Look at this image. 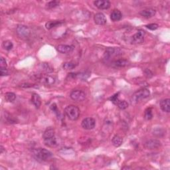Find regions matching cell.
Instances as JSON below:
<instances>
[{
  "mask_svg": "<svg viewBox=\"0 0 170 170\" xmlns=\"http://www.w3.org/2000/svg\"><path fill=\"white\" fill-rule=\"evenodd\" d=\"M64 23L63 21H48L45 24V27L47 29H51L55 27H57Z\"/></svg>",
  "mask_w": 170,
  "mask_h": 170,
  "instance_id": "ffe728a7",
  "label": "cell"
},
{
  "mask_svg": "<svg viewBox=\"0 0 170 170\" xmlns=\"http://www.w3.org/2000/svg\"><path fill=\"white\" fill-rule=\"evenodd\" d=\"M161 142L157 139H150L147 140L144 143V147L146 149L154 150L161 146Z\"/></svg>",
  "mask_w": 170,
  "mask_h": 170,
  "instance_id": "9c48e42d",
  "label": "cell"
},
{
  "mask_svg": "<svg viewBox=\"0 0 170 170\" xmlns=\"http://www.w3.org/2000/svg\"><path fill=\"white\" fill-rule=\"evenodd\" d=\"M146 32L143 30L139 29L132 37V43L134 44H141L144 41Z\"/></svg>",
  "mask_w": 170,
  "mask_h": 170,
  "instance_id": "8992f818",
  "label": "cell"
},
{
  "mask_svg": "<svg viewBox=\"0 0 170 170\" xmlns=\"http://www.w3.org/2000/svg\"><path fill=\"white\" fill-rule=\"evenodd\" d=\"M56 50L59 51V53L62 54H68L71 53L73 51L75 47L73 45H59L56 47Z\"/></svg>",
  "mask_w": 170,
  "mask_h": 170,
  "instance_id": "8fae6325",
  "label": "cell"
},
{
  "mask_svg": "<svg viewBox=\"0 0 170 170\" xmlns=\"http://www.w3.org/2000/svg\"><path fill=\"white\" fill-rule=\"evenodd\" d=\"M71 99L76 102H81L84 101L86 98V94L85 92L81 90H73L70 94Z\"/></svg>",
  "mask_w": 170,
  "mask_h": 170,
  "instance_id": "52a82bcc",
  "label": "cell"
},
{
  "mask_svg": "<svg viewBox=\"0 0 170 170\" xmlns=\"http://www.w3.org/2000/svg\"><path fill=\"white\" fill-rule=\"evenodd\" d=\"M2 47L3 49H6V51H10L13 49V47H14V44H13V43L11 41L7 40L3 42Z\"/></svg>",
  "mask_w": 170,
  "mask_h": 170,
  "instance_id": "4316f807",
  "label": "cell"
},
{
  "mask_svg": "<svg viewBox=\"0 0 170 170\" xmlns=\"http://www.w3.org/2000/svg\"><path fill=\"white\" fill-rule=\"evenodd\" d=\"M54 136H55V130L53 128L49 127V128H47L45 130L44 133H43V138L45 139V138H51V137Z\"/></svg>",
  "mask_w": 170,
  "mask_h": 170,
  "instance_id": "7402d4cb",
  "label": "cell"
},
{
  "mask_svg": "<svg viewBox=\"0 0 170 170\" xmlns=\"http://www.w3.org/2000/svg\"><path fill=\"white\" fill-rule=\"evenodd\" d=\"M144 74L147 78H151V77H153V73H151L150 70L147 69V68H146L144 71Z\"/></svg>",
  "mask_w": 170,
  "mask_h": 170,
  "instance_id": "e575fe53",
  "label": "cell"
},
{
  "mask_svg": "<svg viewBox=\"0 0 170 170\" xmlns=\"http://www.w3.org/2000/svg\"><path fill=\"white\" fill-rule=\"evenodd\" d=\"M43 141H44L45 145L49 147H55L56 146H57L59 144L57 138H56V136L43 139Z\"/></svg>",
  "mask_w": 170,
  "mask_h": 170,
  "instance_id": "9a60e30c",
  "label": "cell"
},
{
  "mask_svg": "<svg viewBox=\"0 0 170 170\" xmlns=\"http://www.w3.org/2000/svg\"><path fill=\"white\" fill-rule=\"evenodd\" d=\"M4 151H5V150H4V147L2 146H0V154H3Z\"/></svg>",
  "mask_w": 170,
  "mask_h": 170,
  "instance_id": "d590c367",
  "label": "cell"
},
{
  "mask_svg": "<svg viewBox=\"0 0 170 170\" xmlns=\"http://www.w3.org/2000/svg\"><path fill=\"white\" fill-rule=\"evenodd\" d=\"M9 75V71L7 68H0V75L1 77L7 76Z\"/></svg>",
  "mask_w": 170,
  "mask_h": 170,
  "instance_id": "d6a6232c",
  "label": "cell"
},
{
  "mask_svg": "<svg viewBox=\"0 0 170 170\" xmlns=\"http://www.w3.org/2000/svg\"><path fill=\"white\" fill-rule=\"evenodd\" d=\"M118 94H119V93H116L114 96H112V97L109 99H110L113 103L116 104L117 102H118V101H119V100H118Z\"/></svg>",
  "mask_w": 170,
  "mask_h": 170,
  "instance_id": "1f68e13d",
  "label": "cell"
},
{
  "mask_svg": "<svg viewBox=\"0 0 170 170\" xmlns=\"http://www.w3.org/2000/svg\"><path fill=\"white\" fill-rule=\"evenodd\" d=\"M122 142H123V139L119 135H115V136L112 138V143L113 146H114V147H120L122 143Z\"/></svg>",
  "mask_w": 170,
  "mask_h": 170,
  "instance_id": "44dd1931",
  "label": "cell"
},
{
  "mask_svg": "<svg viewBox=\"0 0 170 170\" xmlns=\"http://www.w3.org/2000/svg\"><path fill=\"white\" fill-rule=\"evenodd\" d=\"M64 113L68 118L72 121H76L80 115V110L77 106L68 105L64 109Z\"/></svg>",
  "mask_w": 170,
  "mask_h": 170,
  "instance_id": "277c9868",
  "label": "cell"
},
{
  "mask_svg": "<svg viewBox=\"0 0 170 170\" xmlns=\"http://www.w3.org/2000/svg\"><path fill=\"white\" fill-rule=\"evenodd\" d=\"M94 6L98 8L99 10H108L110 8L111 3L109 1H106V0H98V1L94 2Z\"/></svg>",
  "mask_w": 170,
  "mask_h": 170,
  "instance_id": "7c38bea8",
  "label": "cell"
},
{
  "mask_svg": "<svg viewBox=\"0 0 170 170\" xmlns=\"http://www.w3.org/2000/svg\"><path fill=\"white\" fill-rule=\"evenodd\" d=\"M17 33L21 38H27L30 34L29 29L25 25H19L17 27Z\"/></svg>",
  "mask_w": 170,
  "mask_h": 170,
  "instance_id": "30bf717a",
  "label": "cell"
},
{
  "mask_svg": "<svg viewBox=\"0 0 170 170\" xmlns=\"http://www.w3.org/2000/svg\"><path fill=\"white\" fill-rule=\"evenodd\" d=\"M33 156L40 162H47L53 158V154L51 151L45 148H37L33 151Z\"/></svg>",
  "mask_w": 170,
  "mask_h": 170,
  "instance_id": "6da1fadb",
  "label": "cell"
},
{
  "mask_svg": "<svg viewBox=\"0 0 170 170\" xmlns=\"http://www.w3.org/2000/svg\"><path fill=\"white\" fill-rule=\"evenodd\" d=\"M7 64L6 59L1 57V59H0V68H7Z\"/></svg>",
  "mask_w": 170,
  "mask_h": 170,
  "instance_id": "836d02e7",
  "label": "cell"
},
{
  "mask_svg": "<svg viewBox=\"0 0 170 170\" xmlns=\"http://www.w3.org/2000/svg\"><path fill=\"white\" fill-rule=\"evenodd\" d=\"M122 18V14L118 10H114L110 14V19L116 22V21H119Z\"/></svg>",
  "mask_w": 170,
  "mask_h": 170,
  "instance_id": "ac0fdd59",
  "label": "cell"
},
{
  "mask_svg": "<svg viewBox=\"0 0 170 170\" xmlns=\"http://www.w3.org/2000/svg\"><path fill=\"white\" fill-rule=\"evenodd\" d=\"M77 66V64L74 62H66L63 65V67L64 70H72Z\"/></svg>",
  "mask_w": 170,
  "mask_h": 170,
  "instance_id": "83f0119b",
  "label": "cell"
},
{
  "mask_svg": "<svg viewBox=\"0 0 170 170\" xmlns=\"http://www.w3.org/2000/svg\"><path fill=\"white\" fill-rule=\"evenodd\" d=\"M150 96V90L147 89H142L138 90L137 92L135 93L132 97V103L137 104L139 102L143 99L148 98Z\"/></svg>",
  "mask_w": 170,
  "mask_h": 170,
  "instance_id": "5b68a950",
  "label": "cell"
},
{
  "mask_svg": "<svg viewBox=\"0 0 170 170\" xmlns=\"http://www.w3.org/2000/svg\"><path fill=\"white\" fill-rule=\"evenodd\" d=\"M153 116L152 108L150 107L147 108L144 112V118L147 120H150L153 118Z\"/></svg>",
  "mask_w": 170,
  "mask_h": 170,
  "instance_id": "484cf974",
  "label": "cell"
},
{
  "mask_svg": "<svg viewBox=\"0 0 170 170\" xmlns=\"http://www.w3.org/2000/svg\"><path fill=\"white\" fill-rule=\"evenodd\" d=\"M146 27L148 29L151 30V31H154V30H156L159 27V25L156 23H150L146 25Z\"/></svg>",
  "mask_w": 170,
  "mask_h": 170,
  "instance_id": "4dcf8cb0",
  "label": "cell"
},
{
  "mask_svg": "<svg viewBox=\"0 0 170 170\" xmlns=\"http://www.w3.org/2000/svg\"><path fill=\"white\" fill-rule=\"evenodd\" d=\"M155 14H156V11L154 10V9H151V8L145 9V10H142L140 13H139V14L146 19L151 18V17L155 16Z\"/></svg>",
  "mask_w": 170,
  "mask_h": 170,
  "instance_id": "2e32d148",
  "label": "cell"
},
{
  "mask_svg": "<svg viewBox=\"0 0 170 170\" xmlns=\"http://www.w3.org/2000/svg\"><path fill=\"white\" fill-rule=\"evenodd\" d=\"M94 21L95 23L98 25H104L107 22V19L102 13H98L95 14L94 17Z\"/></svg>",
  "mask_w": 170,
  "mask_h": 170,
  "instance_id": "4fadbf2b",
  "label": "cell"
},
{
  "mask_svg": "<svg viewBox=\"0 0 170 170\" xmlns=\"http://www.w3.org/2000/svg\"><path fill=\"white\" fill-rule=\"evenodd\" d=\"M60 4V2L59 1H51L48 2L46 4V8L48 10H51V9H54L56 7H58Z\"/></svg>",
  "mask_w": 170,
  "mask_h": 170,
  "instance_id": "f1b7e54d",
  "label": "cell"
},
{
  "mask_svg": "<svg viewBox=\"0 0 170 170\" xmlns=\"http://www.w3.org/2000/svg\"><path fill=\"white\" fill-rule=\"evenodd\" d=\"M153 134L156 137H163L165 134V130L161 128H157L153 130Z\"/></svg>",
  "mask_w": 170,
  "mask_h": 170,
  "instance_id": "d4e9b609",
  "label": "cell"
},
{
  "mask_svg": "<svg viewBox=\"0 0 170 170\" xmlns=\"http://www.w3.org/2000/svg\"><path fill=\"white\" fill-rule=\"evenodd\" d=\"M160 108L163 112L169 113L170 112V99H163L160 102Z\"/></svg>",
  "mask_w": 170,
  "mask_h": 170,
  "instance_id": "e0dca14e",
  "label": "cell"
},
{
  "mask_svg": "<svg viewBox=\"0 0 170 170\" xmlns=\"http://www.w3.org/2000/svg\"><path fill=\"white\" fill-rule=\"evenodd\" d=\"M16 99V95L14 93H6L5 94V100L7 102H13Z\"/></svg>",
  "mask_w": 170,
  "mask_h": 170,
  "instance_id": "603a6c76",
  "label": "cell"
},
{
  "mask_svg": "<svg viewBox=\"0 0 170 170\" xmlns=\"http://www.w3.org/2000/svg\"><path fill=\"white\" fill-rule=\"evenodd\" d=\"M82 127L85 130H90L94 128L96 126V120L93 118H86L83 120L82 121L81 123Z\"/></svg>",
  "mask_w": 170,
  "mask_h": 170,
  "instance_id": "ba28073f",
  "label": "cell"
},
{
  "mask_svg": "<svg viewBox=\"0 0 170 170\" xmlns=\"http://www.w3.org/2000/svg\"><path fill=\"white\" fill-rule=\"evenodd\" d=\"M31 102L36 108H39L41 105V97L37 93H33L31 96Z\"/></svg>",
  "mask_w": 170,
  "mask_h": 170,
  "instance_id": "d6986e66",
  "label": "cell"
},
{
  "mask_svg": "<svg viewBox=\"0 0 170 170\" xmlns=\"http://www.w3.org/2000/svg\"><path fill=\"white\" fill-rule=\"evenodd\" d=\"M131 169V168H130V167H127V166H126V167H124V168H122V169Z\"/></svg>",
  "mask_w": 170,
  "mask_h": 170,
  "instance_id": "8d00e7d4",
  "label": "cell"
},
{
  "mask_svg": "<svg viewBox=\"0 0 170 170\" xmlns=\"http://www.w3.org/2000/svg\"><path fill=\"white\" fill-rule=\"evenodd\" d=\"M41 69L43 71H45V73H50L53 72V71H54L53 68L52 67L49 63H43L41 64Z\"/></svg>",
  "mask_w": 170,
  "mask_h": 170,
  "instance_id": "cb8c5ba5",
  "label": "cell"
},
{
  "mask_svg": "<svg viewBox=\"0 0 170 170\" xmlns=\"http://www.w3.org/2000/svg\"><path fill=\"white\" fill-rule=\"evenodd\" d=\"M116 105L118 106V108L122 110H126V108H128V103L125 101H118V102H117Z\"/></svg>",
  "mask_w": 170,
  "mask_h": 170,
  "instance_id": "f546056e",
  "label": "cell"
},
{
  "mask_svg": "<svg viewBox=\"0 0 170 170\" xmlns=\"http://www.w3.org/2000/svg\"><path fill=\"white\" fill-rule=\"evenodd\" d=\"M122 55V51L119 48L108 47L104 53V59L106 61H110L113 59L119 57Z\"/></svg>",
  "mask_w": 170,
  "mask_h": 170,
  "instance_id": "3957f363",
  "label": "cell"
},
{
  "mask_svg": "<svg viewBox=\"0 0 170 170\" xmlns=\"http://www.w3.org/2000/svg\"><path fill=\"white\" fill-rule=\"evenodd\" d=\"M130 64L129 61L125 59H117L112 61L111 66L114 68H122L127 67Z\"/></svg>",
  "mask_w": 170,
  "mask_h": 170,
  "instance_id": "5bb4252c",
  "label": "cell"
},
{
  "mask_svg": "<svg viewBox=\"0 0 170 170\" xmlns=\"http://www.w3.org/2000/svg\"><path fill=\"white\" fill-rule=\"evenodd\" d=\"M32 78L34 81H37L45 86L53 85L56 81L55 77L49 75H41V74L34 75Z\"/></svg>",
  "mask_w": 170,
  "mask_h": 170,
  "instance_id": "7a4b0ae2",
  "label": "cell"
}]
</instances>
